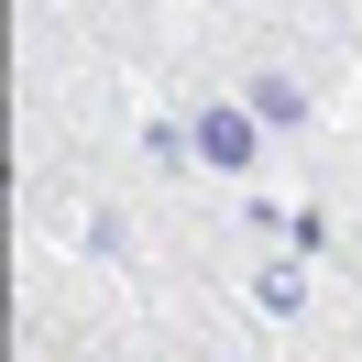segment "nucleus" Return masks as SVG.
Returning a JSON list of instances; mask_svg holds the SVG:
<instances>
[{
    "label": "nucleus",
    "instance_id": "f257e3e1",
    "mask_svg": "<svg viewBox=\"0 0 362 362\" xmlns=\"http://www.w3.org/2000/svg\"><path fill=\"white\" fill-rule=\"evenodd\" d=\"M198 143H209V165H252V132H242L230 110H209V132H198Z\"/></svg>",
    "mask_w": 362,
    "mask_h": 362
}]
</instances>
